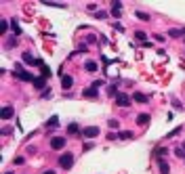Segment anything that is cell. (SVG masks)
I'll return each instance as SVG.
<instances>
[{
    "label": "cell",
    "instance_id": "6da1fadb",
    "mask_svg": "<svg viewBox=\"0 0 185 174\" xmlns=\"http://www.w3.org/2000/svg\"><path fill=\"white\" fill-rule=\"evenodd\" d=\"M13 76H15V78H19V80H23V82H34V76H32V74H28V71H23V69H21V65H15Z\"/></svg>",
    "mask_w": 185,
    "mask_h": 174
},
{
    "label": "cell",
    "instance_id": "7a4b0ae2",
    "mask_svg": "<svg viewBox=\"0 0 185 174\" xmlns=\"http://www.w3.org/2000/svg\"><path fill=\"white\" fill-rule=\"evenodd\" d=\"M59 166H61V168H65V170H70V168L74 166V155H72L70 151H65V153L59 157Z\"/></svg>",
    "mask_w": 185,
    "mask_h": 174
},
{
    "label": "cell",
    "instance_id": "3957f363",
    "mask_svg": "<svg viewBox=\"0 0 185 174\" xmlns=\"http://www.w3.org/2000/svg\"><path fill=\"white\" fill-rule=\"evenodd\" d=\"M84 138H95V136H99L101 134V130L97 128V126H86V128H82V132H80Z\"/></svg>",
    "mask_w": 185,
    "mask_h": 174
},
{
    "label": "cell",
    "instance_id": "277c9868",
    "mask_svg": "<svg viewBox=\"0 0 185 174\" xmlns=\"http://www.w3.org/2000/svg\"><path fill=\"white\" fill-rule=\"evenodd\" d=\"M116 105H118V107H128V105H131V96L124 94V92H118V94H116Z\"/></svg>",
    "mask_w": 185,
    "mask_h": 174
},
{
    "label": "cell",
    "instance_id": "5b68a950",
    "mask_svg": "<svg viewBox=\"0 0 185 174\" xmlns=\"http://www.w3.org/2000/svg\"><path fill=\"white\" fill-rule=\"evenodd\" d=\"M63 147H65V136H53V138H50V149L59 151V149H63Z\"/></svg>",
    "mask_w": 185,
    "mask_h": 174
},
{
    "label": "cell",
    "instance_id": "8992f818",
    "mask_svg": "<svg viewBox=\"0 0 185 174\" xmlns=\"http://www.w3.org/2000/svg\"><path fill=\"white\" fill-rule=\"evenodd\" d=\"M13 115H15V109H13L11 105H4L2 111H0V118H2V120H11Z\"/></svg>",
    "mask_w": 185,
    "mask_h": 174
},
{
    "label": "cell",
    "instance_id": "52a82bcc",
    "mask_svg": "<svg viewBox=\"0 0 185 174\" xmlns=\"http://www.w3.org/2000/svg\"><path fill=\"white\" fill-rule=\"evenodd\" d=\"M72 86H74V78L72 76H61V88L63 90H70Z\"/></svg>",
    "mask_w": 185,
    "mask_h": 174
},
{
    "label": "cell",
    "instance_id": "ba28073f",
    "mask_svg": "<svg viewBox=\"0 0 185 174\" xmlns=\"http://www.w3.org/2000/svg\"><path fill=\"white\" fill-rule=\"evenodd\" d=\"M112 15L114 17H120L122 15V2H118V0L112 2Z\"/></svg>",
    "mask_w": 185,
    "mask_h": 174
},
{
    "label": "cell",
    "instance_id": "9c48e42d",
    "mask_svg": "<svg viewBox=\"0 0 185 174\" xmlns=\"http://www.w3.org/2000/svg\"><path fill=\"white\" fill-rule=\"evenodd\" d=\"M82 96H86V99H95V96H99V88H86V90H82Z\"/></svg>",
    "mask_w": 185,
    "mask_h": 174
},
{
    "label": "cell",
    "instance_id": "30bf717a",
    "mask_svg": "<svg viewBox=\"0 0 185 174\" xmlns=\"http://www.w3.org/2000/svg\"><path fill=\"white\" fill-rule=\"evenodd\" d=\"M32 84H34L36 90H42V88H46V78H42V76H40V78H34Z\"/></svg>",
    "mask_w": 185,
    "mask_h": 174
},
{
    "label": "cell",
    "instance_id": "8fae6325",
    "mask_svg": "<svg viewBox=\"0 0 185 174\" xmlns=\"http://www.w3.org/2000/svg\"><path fill=\"white\" fill-rule=\"evenodd\" d=\"M149 120H151L149 113H139V115H137V124H139V126H147Z\"/></svg>",
    "mask_w": 185,
    "mask_h": 174
},
{
    "label": "cell",
    "instance_id": "7c38bea8",
    "mask_svg": "<svg viewBox=\"0 0 185 174\" xmlns=\"http://www.w3.org/2000/svg\"><path fill=\"white\" fill-rule=\"evenodd\" d=\"M133 101H137V103H147V101H149V96H147V94H143V92H133Z\"/></svg>",
    "mask_w": 185,
    "mask_h": 174
},
{
    "label": "cell",
    "instance_id": "4fadbf2b",
    "mask_svg": "<svg viewBox=\"0 0 185 174\" xmlns=\"http://www.w3.org/2000/svg\"><path fill=\"white\" fill-rule=\"evenodd\" d=\"M158 166H160V174H170V166H168L164 160H160V162H158Z\"/></svg>",
    "mask_w": 185,
    "mask_h": 174
},
{
    "label": "cell",
    "instance_id": "5bb4252c",
    "mask_svg": "<svg viewBox=\"0 0 185 174\" xmlns=\"http://www.w3.org/2000/svg\"><path fill=\"white\" fill-rule=\"evenodd\" d=\"M84 69H86V71H91V74H95V71L99 69V65H97L95 61H86V63H84Z\"/></svg>",
    "mask_w": 185,
    "mask_h": 174
},
{
    "label": "cell",
    "instance_id": "9a60e30c",
    "mask_svg": "<svg viewBox=\"0 0 185 174\" xmlns=\"http://www.w3.org/2000/svg\"><path fill=\"white\" fill-rule=\"evenodd\" d=\"M78 132H82V130H80V126H78L76 122H72V124L67 126V134H78Z\"/></svg>",
    "mask_w": 185,
    "mask_h": 174
},
{
    "label": "cell",
    "instance_id": "2e32d148",
    "mask_svg": "<svg viewBox=\"0 0 185 174\" xmlns=\"http://www.w3.org/2000/svg\"><path fill=\"white\" fill-rule=\"evenodd\" d=\"M118 138H122V141H131V138H133V132H131V130H122V132H118Z\"/></svg>",
    "mask_w": 185,
    "mask_h": 174
},
{
    "label": "cell",
    "instance_id": "e0dca14e",
    "mask_svg": "<svg viewBox=\"0 0 185 174\" xmlns=\"http://www.w3.org/2000/svg\"><path fill=\"white\" fill-rule=\"evenodd\" d=\"M21 59H23V63H38V59H34V57H32V52H23V57H21Z\"/></svg>",
    "mask_w": 185,
    "mask_h": 174
},
{
    "label": "cell",
    "instance_id": "ac0fdd59",
    "mask_svg": "<svg viewBox=\"0 0 185 174\" xmlns=\"http://www.w3.org/2000/svg\"><path fill=\"white\" fill-rule=\"evenodd\" d=\"M57 126H59V118H57V115H53V118L46 122V128H57Z\"/></svg>",
    "mask_w": 185,
    "mask_h": 174
},
{
    "label": "cell",
    "instance_id": "d6986e66",
    "mask_svg": "<svg viewBox=\"0 0 185 174\" xmlns=\"http://www.w3.org/2000/svg\"><path fill=\"white\" fill-rule=\"evenodd\" d=\"M135 38H137L139 42H147V34H145V32H141V30H139V32H135Z\"/></svg>",
    "mask_w": 185,
    "mask_h": 174
},
{
    "label": "cell",
    "instance_id": "ffe728a7",
    "mask_svg": "<svg viewBox=\"0 0 185 174\" xmlns=\"http://www.w3.org/2000/svg\"><path fill=\"white\" fill-rule=\"evenodd\" d=\"M11 30H13V34H15V36H19V34H21V27H19V23H17L15 19L11 21Z\"/></svg>",
    "mask_w": 185,
    "mask_h": 174
},
{
    "label": "cell",
    "instance_id": "44dd1931",
    "mask_svg": "<svg viewBox=\"0 0 185 174\" xmlns=\"http://www.w3.org/2000/svg\"><path fill=\"white\" fill-rule=\"evenodd\" d=\"M154 155H156V157H162V155H168V149H164V147H158V149L154 151Z\"/></svg>",
    "mask_w": 185,
    "mask_h": 174
},
{
    "label": "cell",
    "instance_id": "7402d4cb",
    "mask_svg": "<svg viewBox=\"0 0 185 174\" xmlns=\"http://www.w3.org/2000/svg\"><path fill=\"white\" fill-rule=\"evenodd\" d=\"M168 36L170 38H179V36H185L183 30H168Z\"/></svg>",
    "mask_w": 185,
    "mask_h": 174
},
{
    "label": "cell",
    "instance_id": "603a6c76",
    "mask_svg": "<svg viewBox=\"0 0 185 174\" xmlns=\"http://www.w3.org/2000/svg\"><path fill=\"white\" fill-rule=\"evenodd\" d=\"M135 15H137V17H139V19H141V21H149V19H151V17H149L147 13H143V11H137Z\"/></svg>",
    "mask_w": 185,
    "mask_h": 174
},
{
    "label": "cell",
    "instance_id": "cb8c5ba5",
    "mask_svg": "<svg viewBox=\"0 0 185 174\" xmlns=\"http://www.w3.org/2000/svg\"><path fill=\"white\" fill-rule=\"evenodd\" d=\"M40 71H42V78H50V69H48V67H46L44 63H42V65H40Z\"/></svg>",
    "mask_w": 185,
    "mask_h": 174
},
{
    "label": "cell",
    "instance_id": "d4e9b609",
    "mask_svg": "<svg viewBox=\"0 0 185 174\" xmlns=\"http://www.w3.org/2000/svg\"><path fill=\"white\" fill-rule=\"evenodd\" d=\"M6 30H8V21L2 19V21H0V34H6Z\"/></svg>",
    "mask_w": 185,
    "mask_h": 174
},
{
    "label": "cell",
    "instance_id": "484cf974",
    "mask_svg": "<svg viewBox=\"0 0 185 174\" xmlns=\"http://www.w3.org/2000/svg\"><path fill=\"white\" fill-rule=\"evenodd\" d=\"M107 126H109L112 130H114V128L118 130V128H120V122H118V120H109V122H107Z\"/></svg>",
    "mask_w": 185,
    "mask_h": 174
},
{
    "label": "cell",
    "instance_id": "4316f807",
    "mask_svg": "<svg viewBox=\"0 0 185 174\" xmlns=\"http://www.w3.org/2000/svg\"><path fill=\"white\" fill-rule=\"evenodd\" d=\"M95 19H107V13L105 11H97L95 13Z\"/></svg>",
    "mask_w": 185,
    "mask_h": 174
},
{
    "label": "cell",
    "instance_id": "83f0119b",
    "mask_svg": "<svg viewBox=\"0 0 185 174\" xmlns=\"http://www.w3.org/2000/svg\"><path fill=\"white\" fill-rule=\"evenodd\" d=\"M13 164H15V166H23V164H25V157H15Z\"/></svg>",
    "mask_w": 185,
    "mask_h": 174
},
{
    "label": "cell",
    "instance_id": "f1b7e54d",
    "mask_svg": "<svg viewBox=\"0 0 185 174\" xmlns=\"http://www.w3.org/2000/svg\"><path fill=\"white\" fill-rule=\"evenodd\" d=\"M175 155H177V157H185V151L181 147H177V149H175Z\"/></svg>",
    "mask_w": 185,
    "mask_h": 174
},
{
    "label": "cell",
    "instance_id": "f546056e",
    "mask_svg": "<svg viewBox=\"0 0 185 174\" xmlns=\"http://www.w3.org/2000/svg\"><path fill=\"white\" fill-rule=\"evenodd\" d=\"M116 138H118V134H114V132L107 134V141H116Z\"/></svg>",
    "mask_w": 185,
    "mask_h": 174
},
{
    "label": "cell",
    "instance_id": "4dcf8cb0",
    "mask_svg": "<svg viewBox=\"0 0 185 174\" xmlns=\"http://www.w3.org/2000/svg\"><path fill=\"white\" fill-rule=\"evenodd\" d=\"M154 38H156V40H158V42H164V36H162V34H156V36H154Z\"/></svg>",
    "mask_w": 185,
    "mask_h": 174
},
{
    "label": "cell",
    "instance_id": "1f68e13d",
    "mask_svg": "<svg viewBox=\"0 0 185 174\" xmlns=\"http://www.w3.org/2000/svg\"><path fill=\"white\" fill-rule=\"evenodd\" d=\"M92 86H95V88H99V86H103V80H97V82H92Z\"/></svg>",
    "mask_w": 185,
    "mask_h": 174
},
{
    "label": "cell",
    "instance_id": "d6a6232c",
    "mask_svg": "<svg viewBox=\"0 0 185 174\" xmlns=\"http://www.w3.org/2000/svg\"><path fill=\"white\" fill-rule=\"evenodd\" d=\"M42 174H55V172H53V170H46V172H42Z\"/></svg>",
    "mask_w": 185,
    "mask_h": 174
},
{
    "label": "cell",
    "instance_id": "836d02e7",
    "mask_svg": "<svg viewBox=\"0 0 185 174\" xmlns=\"http://www.w3.org/2000/svg\"><path fill=\"white\" fill-rule=\"evenodd\" d=\"M181 149H183V151H185V143H183V145H181Z\"/></svg>",
    "mask_w": 185,
    "mask_h": 174
},
{
    "label": "cell",
    "instance_id": "e575fe53",
    "mask_svg": "<svg viewBox=\"0 0 185 174\" xmlns=\"http://www.w3.org/2000/svg\"><path fill=\"white\" fill-rule=\"evenodd\" d=\"M4 174H15V172H4Z\"/></svg>",
    "mask_w": 185,
    "mask_h": 174
}]
</instances>
